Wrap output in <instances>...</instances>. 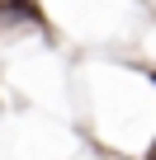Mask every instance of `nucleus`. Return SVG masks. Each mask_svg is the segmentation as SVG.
Masks as SVG:
<instances>
[{
  "mask_svg": "<svg viewBox=\"0 0 156 160\" xmlns=\"http://www.w3.org/2000/svg\"><path fill=\"white\" fill-rule=\"evenodd\" d=\"M151 85H156V75H151Z\"/></svg>",
  "mask_w": 156,
  "mask_h": 160,
  "instance_id": "obj_2",
  "label": "nucleus"
},
{
  "mask_svg": "<svg viewBox=\"0 0 156 160\" xmlns=\"http://www.w3.org/2000/svg\"><path fill=\"white\" fill-rule=\"evenodd\" d=\"M19 5H24V10H29V14H33V19H38V5H33V0H19Z\"/></svg>",
  "mask_w": 156,
  "mask_h": 160,
  "instance_id": "obj_1",
  "label": "nucleus"
}]
</instances>
